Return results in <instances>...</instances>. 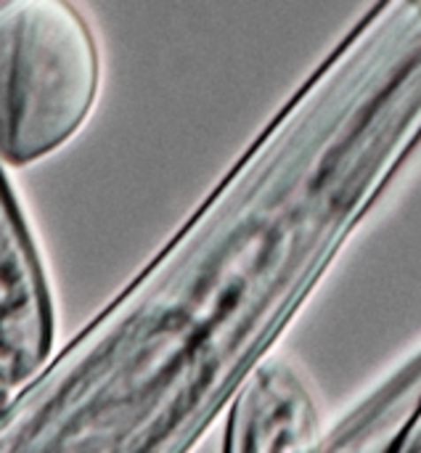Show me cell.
Masks as SVG:
<instances>
[{"instance_id": "1", "label": "cell", "mask_w": 421, "mask_h": 453, "mask_svg": "<svg viewBox=\"0 0 421 453\" xmlns=\"http://www.w3.org/2000/svg\"><path fill=\"white\" fill-rule=\"evenodd\" d=\"M387 196L334 119L281 106L154 257L0 403V453H194Z\"/></svg>"}, {"instance_id": "2", "label": "cell", "mask_w": 421, "mask_h": 453, "mask_svg": "<svg viewBox=\"0 0 421 453\" xmlns=\"http://www.w3.org/2000/svg\"><path fill=\"white\" fill-rule=\"evenodd\" d=\"M101 42L69 0L0 3V162L27 167L64 149L93 117Z\"/></svg>"}, {"instance_id": "3", "label": "cell", "mask_w": 421, "mask_h": 453, "mask_svg": "<svg viewBox=\"0 0 421 453\" xmlns=\"http://www.w3.org/2000/svg\"><path fill=\"white\" fill-rule=\"evenodd\" d=\"M56 348V303L42 250L0 162V385H24Z\"/></svg>"}, {"instance_id": "4", "label": "cell", "mask_w": 421, "mask_h": 453, "mask_svg": "<svg viewBox=\"0 0 421 453\" xmlns=\"http://www.w3.org/2000/svg\"><path fill=\"white\" fill-rule=\"evenodd\" d=\"M326 419L302 372L276 356L226 414L223 453H324Z\"/></svg>"}, {"instance_id": "5", "label": "cell", "mask_w": 421, "mask_h": 453, "mask_svg": "<svg viewBox=\"0 0 421 453\" xmlns=\"http://www.w3.org/2000/svg\"><path fill=\"white\" fill-rule=\"evenodd\" d=\"M393 453H421V393L414 403V411L409 414L403 425L398 443L393 446Z\"/></svg>"}, {"instance_id": "6", "label": "cell", "mask_w": 421, "mask_h": 453, "mask_svg": "<svg viewBox=\"0 0 421 453\" xmlns=\"http://www.w3.org/2000/svg\"><path fill=\"white\" fill-rule=\"evenodd\" d=\"M5 395H8V388H3V385H0V403L5 401Z\"/></svg>"}]
</instances>
